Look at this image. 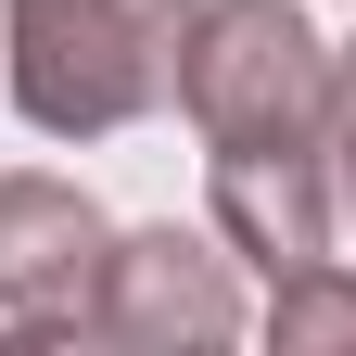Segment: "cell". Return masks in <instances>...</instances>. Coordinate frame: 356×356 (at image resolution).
<instances>
[{"mask_svg": "<svg viewBox=\"0 0 356 356\" xmlns=\"http://www.w3.org/2000/svg\"><path fill=\"white\" fill-rule=\"evenodd\" d=\"M178 115L204 127V153L331 140V38L293 0H191V26H178Z\"/></svg>", "mask_w": 356, "mask_h": 356, "instance_id": "obj_2", "label": "cell"}, {"mask_svg": "<svg viewBox=\"0 0 356 356\" xmlns=\"http://www.w3.org/2000/svg\"><path fill=\"white\" fill-rule=\"evenodd\" d=\"M343 229H356V178H343Z\"/></svg>", "mask_w": 356, "mask_h": 356, "instance_id": "obj_8", "label": "cell"}, {"mask_svg": "<svg viewBox=\"0 0 356 356\" xmlns=\"http://www.w3.org/2000/svg\"><path fill=\"white\" fill-rule=\"evenodd\" d=\"M89 343H127V356H216L242 343V254L204 229H178V216H153V229H115L102 254V293H89Z\"/></svg>", "mask_w": 356, "mask_h": 356, "instance_id": "obj_3", "label": "cell"}, {"mask_svg": "<svg viewBox=\"0 0 356 356\" xmlns=\"http://www.w3.org/2000/svg\"><path fill=\"white\" fill-rule=\"evenodd\" d=\"M115 216L51 165L0 178V343H89V293H102Z\"/></svg>", "mask_w": 356, "mask_h": 356, "instance_id": "obj_4", "label": "cell"}, {"mask_svg": "<svg viewBox=\"0 0 356 356\" xmlns=\"http://www.w3.org/2000/svg\"><path fill=\"white\" fill-rule=\"evenodd\" d=\"M267 343L280 356H356V267L318 254L293 280H267Z\"/></svg>", "mask_w": 356, "mask_h": 356, "instance_id": "obj_6", "label": "cell"}, {"mask_svg": "<svg viewBox=\"0 0 356 356\" xmlns=\"http://www.w3.org/2000/svg\"><path fill=\"white\" fill-rule=\"evenodd\" d=\"M191 0H0V76L38 140H115L178 102Z\"/></svg>", "mask_w": 356, "mask_h": 356, "instance_id": "obj_1", "label": "cell"}, {"mask_svg": "<svg viewBox=\"0 0 356 356\" xmlns=\"http://www.w3.org/2000/svg\"><path fill=\"white\" fill-rule=\"evenodd\" d=\"M331 153H343V178H356V38L331 51Z\"/></svg>", "mask_w": 356, "mask_h": 356, "instance_id": "obj_7", "label": "cell"}, {"mask_svg": "<svg viewBox=\"0 0 356 356\" xmlns=\"http://www.w3.org/2000/svg\"><path fill=\"white\" fill-rule=\"evenodd\" d=\"M204 216L254 280H293V267L343 254V153H204Z\"/></svg>", "mask_w": 356, "mask_h": 356, "instance_id": "obj_5", "label": "cell"}]
</instances>
